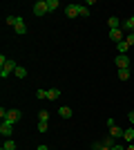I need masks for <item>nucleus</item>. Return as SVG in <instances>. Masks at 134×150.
<instances>
[{"mask_svg":"<svg viewBox=\"0 0 134 150\" xmlns=\"http://www.w3.org/2000/svg\"><path fill=\"white\" fill-rule=\"evenodd\" d=\"M16 67H18V63H16V61H9V58H7L5 65L0 67V79H9V74H11V72H16Z\"/></svg>","mask_w":134,"mask_h":150,"instance_id":"f257e3e1","label":"nucleus"},{"mask_svg":"<svg viewBox=\"0 0 134 150\" xmlns=\"http://www.w3.org/2000/svg\"><path fill=\"white\" fill-rule=\"evenodd\" d=\"M45 13H49V9H47V0H38L36 5H34V16H45Z\"/></svg>","mask_w":134,"mask_h":150,"instance_id":"f03ea898","label":"nucleus"},{"mask_svg":"<svg viewBox=\"0 0 134 150\" xmlns=\"http://www.w3.org/2000/svg\"><path fill=\"white\" fill-rule=\"evenodd\" d=\"M0 134L7 137V139L13 134V123H11V121H2V123H0Z\"/></svg>","mask_w":134,"mask_h":150,"instance_id":"7ed1b4c3","label":"nucleus"},{"mask_svg":"<svg viewBox=\"0 0 134 150\" xmlns=\"http://www.w3.org/2000/svg\"><path fill=\"white\" fill-rule=\"evenodd\" d=\"M116 67L119 69H130V56L128 54H119V56H116Z\"/></svg>","mask_w":134,"mask_h":150,"instance_id":"20e7f679","label":"nucleus"},{"mask_svg":"<svg viewBox=\"0 0 134 150\" xmlns=\"http://www.w3.org/2000/svg\"><path fill=\"white\" fill-rule=\"evenodd\" d=\"M109 40H114V43L125 40V31L123 29H109Z\"/></svg>","mask_w":134,"mask_h":150,"instance_id":"39448f33","label":"nucleus"},{"mask_svg":"<svg viewBox=\"0 0 134 150\" xmlns=\"http://www.w3.org/2000/svg\"><path fill=\"white\" fill-rule=\"evenodd\" d=\"M20 117H22V112L13 108V110H9V112H7V119H5V121H11V123H18V121H20Z\"/></svg>","mask_w":134,"mask_h":150,"instance_id":"423d86ee","label":"nucleus"},{"mask_svg":"<svg viewBox=\"0 0 134 150\" xmlns=\"http://www.w3.org/2000/svg\"><path fill=\"white\" fill-rule=\"evenodd\" d=\"M65 16H67V18H76L78 16V5H67L65 7Z\"/></svg>","mask_w":134,"mask_h":150,"instance_id":"0eeeda50","label":"nucleus"},{"mask_svg":"<svg viewBox=\"0 0 134 150\" xmlns=\"http://www.w3.org/2000/svg\"><path fill=\"white\" fill-rule=\"evenodd\" d=\"M13 29H16V34H18V36H25V34H27V25H25V20L18 18V23H16V27H13Z\"/></svg>","mask_w":134,"mask_h":150,"instance_id":"6e6552de","label":"nucleus"},{"mask_svg":"<svg viewBox=\"0 0 134 150\" xmlns=\"http://www.w3.org/2000/svg\"><path fill=\"white\" fill-rule=\"evenodd\" d=\"M121 29H123V31H128V34H130V31H134V13H132V16H130V18L121 25Z\"/></svg>","mask_w":134,"mask_h":150,"instance_id":"1a4fd4ad","label":"nucleus"},{"mask_svg":"<svg viewBox=\"0 0 134 150\" xmlns=\"http://www.w3.org/2000/svg\"><path fill=\"white\" fill-rule=\"evenodd\" d=\"M107 25H109V29H121L123 23L116 18V16H109V18H107Z\"/></svg>","mask_w":134,"mask_h":150,"instance_id":"9d476101","label":"nucleus"},{"mask_svg":"<svg viewBox=\"0 0 134 150\" xmlns=\"http://www.w3.org/2000/svg\"><path fill=\"white\" fill-rule=\"evenodd\" d=\"M128 50H130L128 40H121V43H116V52H119V54H128Z\"/></svg>","mask_w":134,"mask_h":150,"instance_id":"9b49d317","label":"nucleus"},{"mask_svg":"<svg viewBox=\"0 0 134 150\" xmlns=\"http://www.w3.org/2000/svg\"><path fill=\"white\" fill-rule=\"evenodd\" d=\"M109 134H112L114 139H119V137H123V134H125V130H123V128H119V125H114V128H109Z\"/></svg>","mask_w":134,"mask_h":150,"instance_id":"f8f14e48","label":"nucleus"},{"mask_svg":"<svg viewBox=\"0 0 134 150\" xmlns=\"http://www.w3.org/2000/svg\"><path fill=\"white\" fill-rule=\"evenodd\" d=\"M123 139H125L128 144H132V141H134V125H130L128 130H125V134H123Z\"/></svg>","mask_w":134,"mask_h":150,"instance_id":"ddd939ff","label":"nucleus"},{"mask_svg":"<svg viewBox=\"0 0 134 150\" xmlns=\"http://www.w3.org/2000/svg\"><path fill=\"white\" fill-rule=\"evenodd\" d=\"M58 114H60V119H69V117H72V108L63 105L60 110H58Z\"/></svg>","mask_w":134,"mask_h":150,"instance_id":"4468645a","label":"nucleus"},{"mask_svg":"<svg viewBox=\"0 0 134 150\" xmlns=\"http://www.w3.org/2000/svg\"><path fill=\"white\" fill-rule=\"evenodd\" d=\"M58 96H60V90H56V88H54V90H47V99H51V101H56Z\"/></svg>","mask_w":134,"mask_h":150,"instance_id":"2eb2a0df","label":"nucleus"},{"mask_svg":"<svg viewBox=\"0 0 134 150\" xmlns=\"http://www.w3.org/2000/svg\"><path fill=\"white\" fill-rule=\"evenodd\" d=\"M0 150H16V141H13V139H7L5 146H2Z\"/></svg>","mask_w":134,"mask_h":150,"instance_id":"dca6fc26","label":"nucleus"},{"mask_svg":"<svg viewBox=\"0 0 134 150\" xmlns=\"http://www.w3.org/2000/svg\"><path fill=\"white\" fill-rule=\"evenodd\" d=\"M58 7H60V2H58V0H47V9H49V11H56Z\"/></svg>","mask_w":134,"mask_h":150,"instance_id":"f3484780","label":"nucleus"},{"mask_svg":"<svg viewBox=\"0 0 134 150\" xmlns=\"http://www.w3.org/2000/svg\"><path fill=\"white\" fill-rule=\"evenodd\" d=\"M78 16H83V18H87L89 16V9L85 5H78Z\"/></svg>","mask_w":134,"mask_h":150,"instance_id":"a211bd4d","label":"nucleus"},{"mask_svg":"<svg viewBox=\"0 0 134 150\" xmlns=\"http://www.w3.org/2000/svg\"><path fill=\"white\" fill-rule=\"evenodd\" d=\"M13 74L18 76V79H25V76H27V69H25V67H20V65H18V67H16V72H13Z\"/></svg>","mask_w":134,"mask_h":150,"instance_id":"6ab92c4d","label":"nucleus"},{"mask_svg":"<svg viewBox=\"0 0 134 150\" xmlns=\"http://www.w3.org/2000/svg\"><path fill=\"white\" fill-rule=\"evenodd\" d=\"M16 23H18V16H7L5 18V25H13L16 27Z\"/></svg>","mask_w":134,"mask_h":150,"instance_id":"aec40b11","label":"nucleus"},{"mask_svg":"<svg viewBox=\"0 0 134 150\" xmlns=\"http://www.w3.org/2000/svg\"><path fill=\"white\" fill-rule=\"evenodd\" d=\"M119 79H121V81H128L130 79V69H119Z\"/></svg>","mask_w":134,"mask_h":150,"instance_id":"412c9836","label":"nucleus"},{"mask_svg":"<svg viewBox=\"0 0 134 150\" xmlns=\"http://www.w3.org/2000/svg\"><path fill=\"white\" fill-rule=\"evenodd\" d=\"M112 139H114V137H112V134H107V137L103 139V146H105V148H112V146H114V141H112Z\"/></svg>","mask_w":134,"mask_h":150,"instance_id":"4be33fe9","label":"nucleus"},{"mask_svg":"<svg viewBox=\"0 0 134 150\" xmlns=\"http://www.w3.org/2000/svg\"><path fill=\"white\" fill-rule=\"evenodd\" d=\"M38 121H49V112H47V110H40L38 112Z\"/></svg>","mask_w":134,"mask_h":150,"instance_id":"5701e85b","label":"nucleus"},{"mask_svg":"<svg viewBox=\"0 0 134 150\" xmlns=\"http://www.w3.org/2000/svg\"><path fill=\"white\" fill-rule=\"evenodd\" d=\"M47 128H49L47 121H38V132H47Z\"/></svg>","mask_w":134,"mask_h":150,"instance_id":"b1692460","label":"nucleus"},{"mask_svg":"<svg viewBox=\"0 0 134 150\" xmlns=\"http://www.w3.org/2000/svg\"><path fill=\"white\" fill-rule=\"evenodd\" d=\"M125 40H128V45H134V31H130V34H125Z\"/></svg>","mask_w":134,"mask_h":150,"instance_id":"393cba45","label":"nucleus"},{"mask_svg":"<svg viewBox=\"0 0 134 150\" xmlns=\"http://www.w3.org/2000/svg\"><path fill=\"white\" fill-rule=\"evenodd\" d=\"M36 96H38V99H47V90H38Z\"/></svg>","mask_w":134,"mask_h":150,"instance_id":"a878e982","label":"nucleus"},{"mask_svg":"<svg viewBox=\"0 0 134 150\" xmlns=\"http://www.w3.org/2000/svg\"><path fill=\"white\" fill-rule=\"evenodd\" d=\"M103 148V141H94V146H92V150H101Z\"/></svg>","mask_w":134,"mask_h":150,"instance_id":"bb28decb","label":"nucleus"},{"mask_svg":"<svg viewBox=\"0 0 134 150\" xmlns=\"http://www.w3.org/2000/svg\"><path fill=\"white\" fill-rule=\"evenodd\" d=\"M128 119H130V123H132V125H134V110H132V112H130V114H128Z\"/></svg>","mask_w":134,"mask_h":150,"instance_id":"cd10ccee","label":"nucleus"},{"mask_svg":"<svg viewBox=\"0 0 134 150\" xmlns=\"http://www.w3.org/2000/svg\"><path fill=\"white\" fill-rule=\"evenodd\" d=\"M112 150H125V148H123V146H119V144H114V146H112Z\"/></svg>","mask_w":134,"mask_h":150,"instance_id":"c85d7f7f","label":"nucleus"},{"mask_svg":"<svg viewBox=\"0 0 134 150\" xmlns=\"http://www.w3.org/2000/svg\"><path fill=\"white\" fill-rule=\"evenodd\" d=\"M38 150H49V148H47L45 144H40V146H38Z\"/></svg>","mask_w":134,"mask_h":150,"instance_id":"c756f323","label":"nucleus"},{"mask_svg":"<svg viewBox=\"0 0 134 150\" xmlns=\"http://www.w3.org/2000/svg\"><path fill=\"white\" fill-rule=\"evenodd\" d=\"M125 150H134V144H130V146H128V148H125Z\"/></svg>","mask_w":134,"mask_h":150,"instance_id":"7c9ffc66","label":"nucleus"},{"mask_svg":"<svg viewBox=\"0 0 134 150\" xmlns=\"http://www.w3.org/2000/svg\"><path fill=\"white\" fill-rule=\"evenodd\" d=\"M101 150H112V148H105V146H103V148H101Z\"/></svg>","mask_w":134,"mask_h":150,"instance_id":"2f4dec72","label":"nucleus"}]
</instances>
